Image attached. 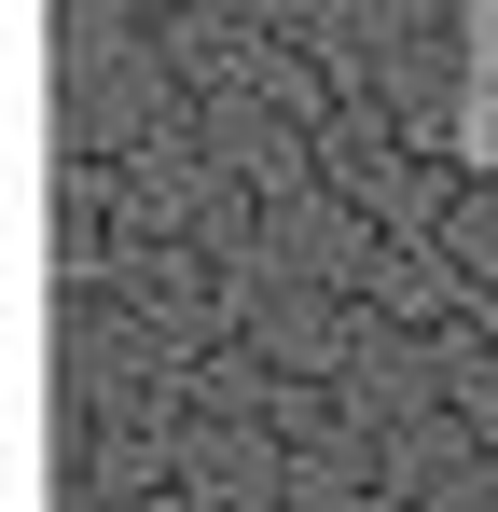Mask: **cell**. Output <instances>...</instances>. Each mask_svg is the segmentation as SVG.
Instances as JSON below:
<instances>
[{"mask_svg": "<svg viewBox=\"0 0 498 512\" xmlns=\"http://www.w3.org/2000/svg\"><path fill=\"white\" fill-rule=\"evenodd\" d=\"M457 28H471V70H457V153L498 167V0H471Z\"/></svg>", "mask_w": 498, "mask_h": 512, "instance_id": "1", "label": "cell"}]
</instances>
